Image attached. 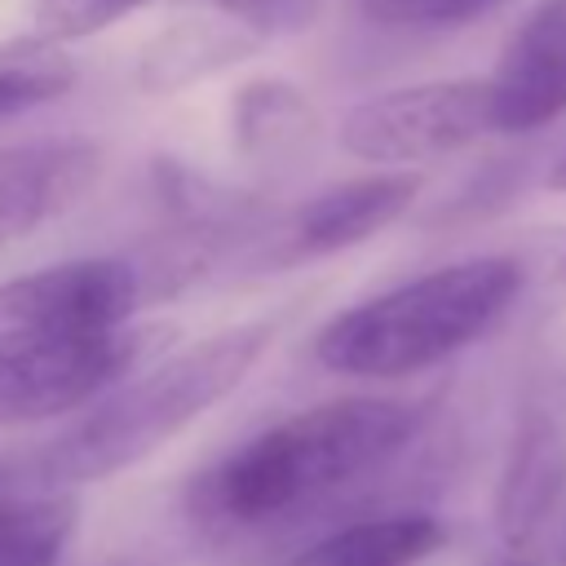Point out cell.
I'll list each match as a JSON object with an SVG mask.
<instances>
[{"label":"cell","instance_id":"7a4b0ae2","mask_svg":"<svg viewBox=\"0 0 566 566\" xmlns=\"http://www.w3.org/2000/svg\"><path fill=\"white\" fill-rule=\"evenodd\" d=\"M274 336V318L226 327L164 363L146 376L124 380L102 402H93L71 429L49 438L40 455H31V478L40 491H66L80 482L115 478L137 460L155 455L168 438H177L190 420L217 407L265 354Z\"/></svg>","mask_w":566,"mask_h":566},{"label":"cell","instance_id":"ba28073f","mask_svg":"<svg viewBox=\"0 0 566 566\" xmlns=\"http://www.w3.org/2000/svg\"><path fill=\"white\" fill-rule=\"evenodd\" d=\"M495 133H531L566 111V0H544L486 75Z\"/></svg>","mask_w":566,"mask_h":566},{"label":"cell","instance_id":"277c9868","mask_svg":"<svg viewBox=\"0 0 566 566\" xmlns=\"http://www.w3.org/2000/svg\"><path fill=\"white\" fill-rule=\"evenodd\" d=\"M150 296V274L133 256H84L0 283V367L128 327Z\"/></svg>","mask_w":566,"mask_h":566},{"label":"cell","instance_id":"2e32d148","mask_svg":"<svg viewBox=\"0 0 566 566\" xmlns=\"http://www.w3.org/2000/svg\"><path fill=\"white\" fill-rule=\"evenodd\" d=\"M367 18L385 27H407V31H447L486 18L504 0H358Z\"/></svg>","mask_w":566,"mask_h":566},{"label":"cell","instance_id":"d6986e66","mask_svg":"<svg viewBox=\"0 0 566 566\" xmlns=\"http://www.w3.org/2000/svg\"><path fill=\"white\" fill-rule=\"evenodd\" d=\"M248 31H296L314 18L318 0H212Z\"/></svg>","mask_w":566,"mask_h":566},{"label":"cell","instance_id":"7c38bea8","mask_svg":"<svg viewBox=\"0 0 566 566\" xmlns=\"http://www.w3.org/2000/svg\"><path fill=\"white\" fill-rule=\"evenodd\" d=\"M75 531L66 491H9L0 500V566H62Z\"/></svg>","mask_w":566,"mask_h":566},{"label":"cell","instance_id":"6da1fadb","mask_svg":"<svg viewBox=\"0 0 566 566\" xmlns=\"http://www.w3.org/2000/svg\"><path fill=\"white\" fill-rule=\"evenodd\" d=\"M416 424L420 416L398 398L314 402L195 473L186 513L217 544L274 539L394 464Z\"/></svg>","mask_w":566,"mask_h":566},{"label":"cell","instance_id":"52a82bcc","mask_svg":"<svg viewBox=\"0 0 566 566\" xmlns=\"http://www.w3.org/2000/svg\"><path fill=\"white\" fill-rule=\"evenodd\" d=\"M566 491V394L544 385L526 398L495 491V526L509 548L539 539Z\"/></svg>","mask_w":566,"mask_h":566},{"label":"cell","instance_id":"9a60e30c","mask_svg":"<svg viewBox=\"0 0 566 566\" xmlns=\"http://www.w3.org/2000/svg\"><path fill=\"white\" fill-rule=\"evenodd\" d=\"M248 53V35L226 31V27H203V22H186L168 35H159L146 57H142V80L150 88H172V84H190L234 57Z\"/></svg>","mask_w":566,"mask_h":566},{"label":"cell","instance_id":"5b68a950","mask_svg":"<svg viewBox=\"0 0 566 566\" xmlns=\"http://www.w3.org/2000/svg\"><path fill=\"white\" fill-rule=\"evenodd\" d=\"M486 133H495L486 80H429L358 102L340 119L336 137L345 155L394 172L407 164L455 155Z\"/></svg>","mask_w":566,"mask_h":566},{"label":"cell","instance_id":"5bb4252c","mask_svg":"<svg viewBox=\"0 0 566 566\" xmlns=\"http://www.w3.org/2000/svg\"><path fill=\"white\" fill-rule=\"evenodd\" d=\"M75 84L71 53L49 35H18L0 44V124L57 102Z\"/></svg>","mask_w":566,"mask_h":566},{"label":"cell","instance_id":"7402d4cb","mask_svg":"<svg viewBox=\"0 0 566 566\" xmlns=\"http://www.w3.org/2000/svg\"><path fill=\"white\" fill-rule=\"evenodd\" d=\"M562 566H566V531H562Z\"/></svg>","mask_w":566,"mask_h":566},{"label":"cell","instance_id":"603a6c76","mask_svg":"<svg viewBox=\"0 0 566 566\" xmlns=\"http://www.w3.org/2000/svg\"><path fill=\"white\" fill-rule=\"evenodd\" d=\"M504 566H526V562H504Z\"/></svg>","mask_w":566,"mask_h":566},{"label":"cell","instance_id":"8fae6325","mask_svg":"<svg viewBox=\"0 0 566 566\" xmlns=\"http://www.w3.org/2000/svg\"><path fill=\"white\" fill-rule=\"evenodd\" d=\"M442 539L447 531L429 513H380L310 539L283 566H416L442 548Z\"/></svg>","mask_w":566,"mask_h":566},{"label":"cell","instance_id":"9c48e42d","mask_svg":"<svg viewBox=\"0 0 566 566\" xmlns=\"http://www.w3.org/2000/svg\"><path fill=\"white\" fill-rule=\"evenodd\" d=\"M102 177V150L84 137L0 146V248L75 208Z\"/></svg>","mask_w":566,"mask_h":566},{"label":"cell","instance_id":"ac0fdd59","mask_svg":"<svg viewBox=\"0 0 566 566\" xmlns=\"http://www.w3.org/2000/svg\"><path fill=\"white\" fill-rule=\"evenodd\" d=\"M522 270V287L539 292L553 305H566V226H548L531 234L526 252H513Z\"/></svg>","mask_w":566,"mask_h":566},{"label":"cell","instance_id":"8992f818","mask_svg":"<svg viewBox=\"0 0 566 566\" xmlns=\"http://www.w3.org/2000/svg\"><path fill=\"white\" fill-rule=\"evenodd\" d=\"M172 332L159 323H128L106 336L71 340L18 363L0 367V424H27V420H49L84 402H102L111 389L137 371L150 354L164 349Z\"/></svg>","mask_w":566,"mask_h":566},{"label":"cell","instance_id":"3957f363","mask_svg":"<svg viewBox=\"0 0 566 566\" xmlns=\"http://www.w3.org/2000/svg\"><path fill=\"white\" fill-rule=\"evenodd\" d=\"M517 296L522 270L513 256L451 261L340 310L318 332L314 354L327 371L354 380L416 376L486 336Z\"/></svg>","mask_w":566,"mask_h":566},{"label":"cell","instance_id":"30bf717a","mask_svg":"<svg viewBox=\"0 0 566 566\" xmlns=\"http://www.w3.org/2000/svg\"><path fill=\"white\" fill-rule=\"evenodd\" d=\"M420 195V177L416 172H376V177H358V181H340L314 199H305L283 234V261H305V256H327V252H345L371 234H380L389 221H398Z\"/></svg>","mask_w":566,"mask_h":566},{"label":"cell","instance_id":"4fadbf2b","mask_svg":"<svg viewBox=\"0 0 566 566\" xmlns=\"http://www.w3.org/2000/svg\"><path fill=\"white\" fill-rule=\"evenodd\" d=\"M234 137L256 159H279L314 137L310 102L279 80H252L234 93Z\"/></svg>","mask_w":566,"mask_h":566},{"label":"cell","instance_id":"ffe728a7","mask_svg":"<svg viewBox=\"0 0 566 566\" xmlns=\"http://www.w3.org/2000/svg\"><path fill=\"white\" fill-rule=\"evenodd\" d=\"M548 186H553V190H566V155L553 164V172H548Z\"/></svg>","mask_w":566,"mask_h":566},{"label":"cell","instance_id":"44dd1931","mask_svg":"<svg viewBox=\"0 0 566 566\" xmlns=\"http://www.w3.org/2000/svg\"><path fill=\"white\" fill-rule=\"evenodd\" d=\"M13 491V478H9V469H0V500Z\"/></svg>","mask_w":566,"mask_h":566},{"label":"cell","instance_id":"e0dca14e","mask_svg":"<svg viewBox=\"0 0 566 566\" xmlns=\"http://www.w3.org/2000/svg\"><path fill=\"white\" fill-rule=\"evenodd\" d=\"M142 4L146 0H31V22H35V35H49L62 44V40L93 35Z\"/></svg>","mask_w":566,"mask_h":566}]
</instances>
